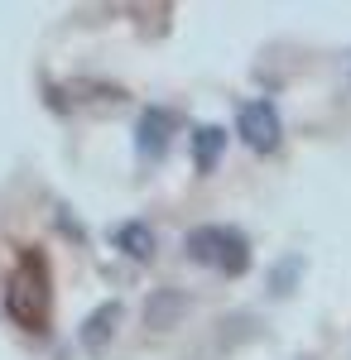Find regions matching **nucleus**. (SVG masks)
Masks as SVG:
<instances>
[{
    "label": "nucleus",
    "instance_id": "f257e3e1",
    "mask_svg": "<svg viewBox=\"0 0 351 360\" xmlns=\"http://www.w3.org/2000/svg\"><path fill=\"white\" fill-rule=\"evenodd\" d=\"M183 250H188L192 264H207L226 278H241L250 269V240L236 226H192L183 236Z\"/></svg>",
    "mask_w": 351,
    "mask_h": 360
},
{
    "label": "nucleus",
    "instance_id": "f03ea898",
    "mask_svg": "<svg viewBox=\"0 0 351 360\" xmlns=\"http://www.w3.org/2000/svg\"><path fill=\"white\" fill-rule=\"evenodd\" d=\"M5 312H10L20 327H29V332H39V327H44V317H49V274H44V264H39V259H25V264L10 274Z\"/></svg>",
    "mask_w": 351,
    "mask_h": 360
},
{
    "label": "nucleus",
    "instance_id": "7ed1b4c3",
    "mask_svg": "<svg viewBox=\"0 0 351 360\" xmlns=\"http://www.w3.org/2000/svg\"><path fill=\"white\" fill-rule=\"evenodd\" d=\"M236 135L255 149V154H274L279 149V135H284V120L274 111V101H241V111H236Z\"/></svg>",
    "mask_w": 351,
    "mask_h": 360
},
{
    "label": "nucleus",
    "instance_id": "20e7f679",
    "mask_svg": "<svg viewBox=\"0 0 351 360\" xmlns=\"http://www.w3.org/2000/svg\"><path fill=\"white\" fill-rule=\"evenodd\" d=\"M168 135H173V115L164 111V106H149V111L140 115V125H135V149H140V159L159 164L164 149H168Z\"/></svg>",
    "mask_w": 351,
    "mask_h": 360
},
{
    "label": "nucleus",
    "instance_id": "39448f33",
    "mask_svg": "<svg viewBox=\"0 0 351 360\" xmlns=\"http://www.w3.org/2000/svg\"><path fill=\"white\" fill-rule=\"evenodd\" d=\"M116 322H121V303H116V298L101 303V307H92V312L82 317V327H78V346L87 351V356H101L111 332H116Z\"/></svg>",
    "mask_w": 351,
    "mask_h": 360
},
{
    "label": "nucleus",
    "instance_id": "423d86ee",
    "mask_svg": "<svg viewBox=\"0 0 351 360\" xmlns=\"http://www.w3.org/2000/svg\"><path fill=\"white\" fill-rule=\"evenodd\" d=\"M221 149H226V130H221V125H197V130H192V168H197V173H212L216 159H221Z\"/></svg>",
    "mask_w": 351,
    "mask_h": 360
},
{
    "label": "nucleus",
    "instance_id": "0eeeda50",
    "mask_svg": "<svg viewBox=\"0 0 351 360\" xmlns=\"http://www.w3.org/2000/svg\"><path fill=\"white\" fill-rule=\"evenodd\" d=\"M116 245L130 259H154V231L144 221H125V226H116Z\"/></svg>",
    "mask_w": 351,
    "mask_h": 360
},
{
    "label": "nucleus",
    "instance_id": "6e6552de",
    "mask_svg": "<svg viewBox=\"0 0 351 360\" xmlns=\"http://www.w3.org/2000/svg\"><path fill=\"white\" fill-rule=\"evenodd\" d=\"M298 269H303V259H298V255H289V259L279 264V274H274V288H279V293H289V278H294Z\"/></svg>",
    "mask_w": 351,
    "mask_h": 360
}]
</instances>
